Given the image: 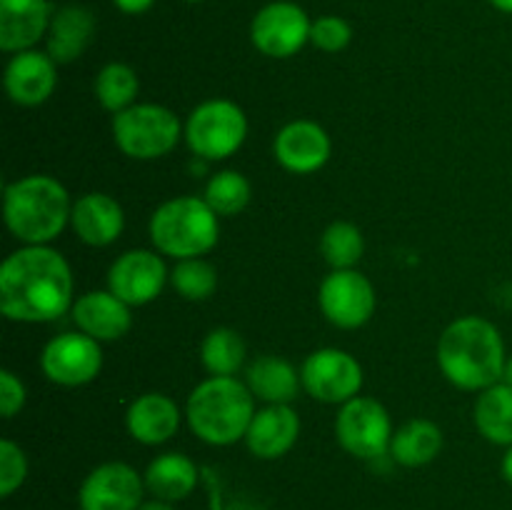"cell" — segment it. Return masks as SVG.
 Returning <instances> with one entry per match:
<instances>
[{
	"label": "cell",
	"mask_w": 512,
	"mask_h": 510,
	"mask_svg": "<svg viewBox=\"0 0 512 510\" xmlns=\"http://www.w3.org/2000/svg\"><path fill=\"white\" fill-rule=\"evenodd\" d=\"M313 20L300 5L275 0L260 8L250 23V40L268 58H293L310 43Z\"/></svg>",
	"instance_id": "obj_10"
},
{
	"label": "cell",
	"mask_w": 512,
	"mask_h": 510,
	"mask_svg": "<svg viewBox=\"0 0 512 510\" xmlns=\"http://www.w3.org/2000/svg\"><path fill=\"white\" fill-rule=\"evenodd\" d=\"M248 345L233 328H213L200 343V360L210 375H235L245 363Z\"/></svg>",
	"instance_id": "obj_27"
},
{
	"label": "cell",
	"mask_w": 512,
	"mask_h": 510,
	"mask_svg": "<svg viewBox=\"0 0 512 510\" xmlns=\"http://www.w3.org/2000/svg\"><path fill=\"white\" fill-rule=\"evenodd\" d=\"M438 365L460 390L480 393L505 378V340L490 320L463 315L443 330L438 340Z\"/></svg>",
	"instance_id": "obj_2"
},
{
	"label": "cell",
	"mask_w": 512,
	"mask_h": 510,
	"mask_svg": "<svg viewBox=\"0 0 512 510\" xmlns=\"http://www.w3.org/2000/svg\"><path fill=\"white\" fill-rule=\"evenodd\" d=\"M473 420L478 433L493 445H512V385L500 380L480 390Z\"/></svg>",
	"instance_id": "obj_26"
},
{
	"label": "cell",
	"mask_w": 512,
	"mask_h": 510,
	"mask_svg": "<svg viewBox=\"0 0 512 510\" xmlns=\"http://www.w3.org/2000/svg\"><path fill=\"white\" fill-rule=\"evenodd\" d=\"M178 115L158 103H135L113 115V140L120 153L133 160H155L173 153L180 143Z\"/></svg>",
	"instance_id": "obj_6"
},
{
	"label": "cell",
	"mask_w": 512,
	"mask_h": 510,
	"mask_svg": "<svg viewBox=\"0 0 512 510\" xmlns=\"http://www.w3.org/2000/svg\"><path fill=\"white\" fill-rule=\"evenodd\" d=\"M138 510H175V505L168 503V500L153 498V500H145Z\"/></svg>",
	"instance_id": "obj_36"
},
{
	"label": "cell",
	"mask_w": 512,
	"mask_h": 510,
	"mask_svg": "<svg viewBox=\"0 0 512 510\" xmlns=\"http://www.w3.org/2000/svg\"><path fill=\"white\" fill-rule=\"evenodd\" d=\"M170 285L185 300H208L218 290V270L205 258L178 260V265L170 270Z\"/></svg>",
	"instance_id": "obj_31"
},
{
	"label": "cell",
	"mask_w": 512,
	"mask_h": 510,
	"mask_svg": "<svg viewBox=\"0 0 512 510\" xmlns=\"http://www.w3.org/2000/svg\"><path fill=\"white\" fill-rule=\"evenodd\" d=\"M0 310L15 323H53L73 310V270L50 245H23L0 268Z\"/></svg>",
	"instance_id": "obj_1"
},
{
	"label": "cell",
	"mask_w": 512,
	"mask_h": 510,
	"mask_svg": "<svg viewBox=\"0 0 512 510\" xmlns=\"http://www.w3.org/2000/svg\"><path fill=\"white\" fill-rule=\"evenodd\" d=\"M203 198L218 218H233L248 208L253 188H250V180L238 170H220L208 180Z\"/></svg>",
	"instance_id": "obj_29"
},
{
	"label": "cell",
	"mask_w": 512,
	"mask_h": 510,
	"mask_svg": "<svg viewBox=\"0 0 512 510\" xmlns=\"http://www.w3.org/2000/svg\"><path fill=\"white\" fill-rule=\"evenodd\" d=\"M505 383H510L512 385V355L508 358V365H505Z\"/></svg>",
	"instance_id": "obj_39"
},
{
	"label": "cell",
	"mask_w": 512,
	"mask_h": 510,
	"mask_svg": "<svg viewBox=\"0 0 512 510\" xmlns=\"http://www.w3.org/2000/svg\"><path fill=\"white\" fill-rule=\"evenodd\" d=\"M150 240L168 258H203L218 245L220 218L198 195L170 198L150 218Z\"/></svg>",
	"instance_id": "obj_5"
},
{
	"label": "cell",
	"mask_w": 512,
	"mask_h": 510,
	"mask_svg": "<svg viewBox=\"0 0 512 510\" xmlns=\"http://www.w3.org/2000/svg\"><path fill=\"white\" fill-rule=\"evenodd\" d=\"M145 478L128 463L110 460L85 475L78 490L80 510H138L145 503Z\"/></svg>",
	"instance_id": "obj_13"
},
{
	"label": "cell",
	"mask_w": 512,
	"mask_h": 510,
	"mask_svg": "<svg viewBox=\"0 0 512 510\" xmlns=\"http://www.w3.org/2000/svg\"><path fill=\"white\" fill-rule=\"evenodd\" d=\"M333 153V143L323 125L315 120H293L273 140V155L288 173H318Z\"/></svg>",
	"instance_id": "obj_15"
},
{
	"label": "cell",
	"mask_w": 512,
	"mask_h": 510,
	"mask_svg": "<svg viewBox=\"0 0 512 510\" xmlns=\"http://www.w3.org/2000/svg\"><path fill=\"white\" fill-rule=\"evenodd\" d=\"M393 433L390 415L380 400L358 395L340 405V413L335 418V438L340 448L353 458L378 460L390 450Z\"/></svg>",
	"instance_id": "obj_8"
},
{
	"label": "cell",
	"mask_w": 512,
	"mask_h": 510,
	"mask_svg": "<svg viewBox=\"0 0 512 510\" xmlns=\"http://www.w3.org/2000/svg\"><path fill=\"white\" fill-rule=\"evenodd\" d=\"M443 450V430L428 418H413L393 433L390 455L405 468H423Z\"/></svg>",
	"instance_id": "obj_25"
},
{
	"label": "cell",
	"mask_w": 512,
	"mask_h": 510,
	"mask_svg": "<svg viewBox=\"0 0 512 510\" xmlns=\"http://www.w3.org/2000/svg\"><path fill=\"white\" fill-rule=\"evenodd\" d=\"M145 488L153 498L178 503L198 485V465L183 453H163L145 468Z\"/></svg>",
	"instance_id": "obj_24"
},
{
	"label": "cell",
	"mask_w": 512,
	"mask_h": 510,
	"mask_svg": "<svg viewBox=\"0 0 512 510\" xmlns=\"http://www.w3.org/2000/svg\"><path fill=\"white\" fill-rule=\"evenodd\" d=\"M113 5L120 10V13L140 15V13H148V10L155 5V0H113Z\"/></svg>",
	"instance_id": "obj_35"
},
{
	"label": "cell",
	"mask_w": 512,
	"mask_h": 510,
	"mask_svg": "<svg viewBox=\"0 0 512 510\" xmlns=\"http://www.w3.org/2000/svg\"><path fill=\"white\" fill-rule=\"evenodd\" d=\"M490 3H493V8H498L500 13L512 15V0H490Z\"/></svg>",
	"instance_id": "obj_38"
},
{
	"label": "cell",
	"mask_w": 512,
	"mask_h": 510,
	"mask_svg": "<svg viewBox=\"0 0 512 510\" xmlns=\"http://www.w3.org/2000/svg\"><path fill=\"white\" fill-rule=\"evenodd\" d=\"M245 383H248L250 393L255 398H260L268 405H290L298 395L300 385V373L293 368V363H288L285 358L278 355H260L258 360H253L245 373Z\"/></svg>",
	"instance_id": "obj_23"
},
{
	"label": "cell",
	"mask_w": 512,
	"mask_h": 510,
	"mask_svg": "<svg viewBox=\"0 0 512 510\" xmlns=\"http://www.w3.org/2000/svg\"><path fill=\"white\" fill-rule=\"evenodd\" d=\"M28 478V458L13 440H0V498H10Z\"/></svg>",
	"instance_id": "obj_32"
},
{
	"label": "cell",
	"mask_w": 512,
	"mask_h": 510,
	"mask_svg": "<svg viewBox=\"0 0 512 510\" xmlns=\"http://www.w3.org/2000/svg\"><path fill=\"white\" fill-rule=\"evenodd\" d=\"M320 253L333 270H350L363 258L365 238L358 225L348 220H335L320 235Z\"/></svg>",
	"instance_id": "obj_30"
},
{
	"label": "cell",
	"mask_w": 512,
	"mask_h": 510,
	"mask_svg": "<svg viewBox=\"0 0 512 510\" xmlns=\"http://www.w3.org/2000/svg\"><path fill=\"white\" fill-rule=\"evenodd\" d=\"M500 470H503V478L512 485V445H508L503 455V463H500Z\"/></svg>",
	"instance_id": "obj_37"
},
{
	"label": "cell",
	"mask_w": 512,
	"mask_h": 510,
	"mask_svg": "<svg viewBox=\"0 0 512 510\" xmlns=\"http://www.w3.org/2000/svg\"><path fill=\"white\" fill-rule=\"evenodd\" d=\"M25 398L28 395H25L23 380L10 370H0V413H3V418L18 415L23 410Z\"/></svg>",
	"instance_id": "obj_34"
},
{
	"label": "cell",
	"mask_w": 512,
	"mask_h": 510,
	"mask_svg": "<svg viewBox=\"0 0 512 510\" xmlns=\"http://www.w3.org/2000/svg\"><path fill=\"white\" fill-rule=\"evenodd\" d=\"M95 35V15L83 5H63L53 13L48 35H45V53L58 65L78 60L88 50Z\"/></svg>",
	"instance_id": "obj_22"
},
{
	"label": "cell",
	"mask_w": 512,
	"mask_h": 510,
	"mask_svg": "<svg viewBox=\"0 0 512 510\" xmlns=\"http://www.w3.org/2000/svg\"><path fill=\"white\" fill-rule=\"evenodd\" d=\"M95 98L108 113L118 115L135 105L138 98L140 80L135 70L125 63H108L98 75H95Z\"/></svg>",
	"instance_id": "obj_28"
},
{
	"label": "cell",
	"mask_w": 512,
	"mask_h": 510,
	"mask_svg": "<svg viewBox=\"0 0 512 510\" xmlns=\"http://www.w3.org/2000/svg\"><path fill=\"white\" fill-rule=\"evenodd\" d=\"M185 3H203V0H185Z\"/></svg>",
	"instance_id": "obj_40"
},
{
	"label": "cell",
	"mask_w": 512,
	"mask_h": 510,
	"mask_svg": "<svg viewBox=\"0 0 512 510\" xmlns=\"http://www.w3.org/2000/svg\"><path fill=\"white\" fill-rule=\"evenodd\" d=\"M253 415L255 395L250 393L248 383H240L235 375H210L195 385L185 403L190 430L203 443L218 448L245 438Z\"/></svg>",
	"instance_id": "obj_4"
},
{
	"label": "cell",
	"mask_w": 512,
	"mask_h": 510,
	"mask_svg": "<svg viewBox=\"0 0 512 510\" xmlns=\"http://www.w3.org/2000/svg\"><path fill=\"white\" fill-rule=\"evenodd\" d=\"M320 310L325 318L343 330L363 328L375 313V288L360 270H333L325 275L318 293Z\"/></svg>",
	"instance_id": "obj_12"
},
{
	"label": "cell",
	"mask_w": 512,
	"mask_h": 510,
	"mask_svg": "<svg viewBox=\"0 0 512 510\" xmlns=\"http://www.w3.org/2000/svg\"><path fill=\"white\" fill-rule=\"evenodd\" d=\"M125 428L143 445H163L178 433L180 408L170 395L143 393L128 405Z\"/></svg>",
	"instance_id": "obj_21"
},
{
	"label": "cell",
	"mask_w": 512,
	"mask_h": 510,
	"mask_svg": "<svg viewBox=\"0 0 512 510\" xmlns=\"http://www.w3.org/2000/svg\"><path fill=\"white\" fill-rule=\"evenodd\" d=\"M73 203L53 175H25L3 195V218L10 235L25 245H48L70 223Z\"/></svg>",
	"instance_id": "obj_3"
},
{
	"label": "cell",
	"mask_w": 512,
	"mask_h": 510,
	"mask_svg": "<svg viewBox=\"0 0 512 510\" xmlns=\"http://www.w3.org/2000/svg\"><path fill=\"white\" fill-rule=\"evenodd\" d=\"M300 380L310 398L320 403L343 405L358 398L363 388V368L340 348H320L305 358Z\"/></svg>",
	"instance_id": "obj_9"
},
{
	"label": "cell",
	"mask_w": 512,
	"mask_h": 510,
	"mask_svg": "<svg viewBox=\"0 0 512 510\" xmlns=\"http://www.w3.org/2000/svg\"><path fill=\"white\" fill-rule=\"evenodd\" d=\"M300 435V415L293 405H265L255 410L245 445L260 460H278L293 450Z\"/></svg>",
	"instance_id": "obj_17"
},
{
	"label": "cell",
	"mask_w": 512,
	"mask_h": 510,
	"mask_svg": "<svg viewBox=\"0 0 512 510\" xmlns=\"http://www.w3.org/2000/svg\"><path fill=\"white\" fill-rule=\"evenodd\" d=\"M53 13L48 0H0V48L13 55L30 50L48 35Z\"/></svg>",
	"instance_id": "obj_19"
},
{
	"label": "cell",
	"mask_w": 512,
	"mask_h": 510,
	"mask_svg": "<svg viewBox=\"0 0 512 510\" xmlns=\"http://www.w3.org/2000/svg\"><path fill=\"white\" fill-rule=\"evenodd\" d=\"M70 225L85 245L105 248V245L115 243L123 233V205L108 193H85L73 203Z\"/></svg>",
	"instance_id": "obj_20"
},
{
	"label": "cell",
	"mask_w": 512,
	"mask_h": 510,
	"mask_svg": "<svg viewBox=\"0 0 512 510\" xmlns=\"http://www.w3.org/2000/svg\"><path fill=\"white\" fill-rule=\"evenodd\" d=\"M353 40V28L340 15H323V18L313 20L310 28V43L323 53H340Z\"/></svg>",
	"instance_id": "obj_33"
},
{
	"label": "cell",
	"mask_w": 512,
	"mask_h": 510,
	"mask_svg": "<svg viewBox=\"0 0 512 510\" xmlns=\"http://www.w3.org/2000/svg\"><path fill=\"white\" fill-rule=\"evenodd\" d=\"M40 368L45 378L65 388H80L93 383L103 370V348L95 338L78 333H63L50 340L40 353Z\"/></svg>",
	"instance_id": "obj_11"
},
{
	"label": "cell",
	"mask_w": 512,
	"mask_h": 510,
	"mask_svg": "<svg viewBox=\"0 0 512 510\" xmlns=\"http://www.w3.org/2000/svg\"><path fill=\"white\" fill-rule=\"evenodd\" d=\"M73 320L85 335L98 343H110L128 335L133 325L130 305L110 290H90L73 303Z\"/></svg>",
	"instance_id": "obj_18"
},
{
	"label": "cell",
	"mask_w": 512,
	"mask_h": 510,
	"mask_svg": "<svg viewBox=\"0 0 512 510\" xmlns=\"http://www.w3.org/2000/svg\"><path fill=\"white\" fill-rule=\"evenodd\" d=\"M5 93L15 105L35 108L53 95L58 85V63L48 53L30 48L15 53L5 65Z\"/></svg>",
	"instance_id": "obj_16"
},
{
	"label": "cell",
	"mask_w": 512,
	"mask_h": 510,
	"mask_svg": "<svg viewBox=\"0 0 512 510\" xmlns=\"http://www.w3.org/2000/svg\"><path fill=\"white\" fill-rule=\"evenodd\" d=\"M248 138V118L233 100L213 98L200 103L185 123V143L200 160H225Z\"/></svg>",
	"instance_id": "obj_7"
},
{
	"label": "cell",
	"mask_w": 512,
	"mask_h": 510,
	"mask_svg": "<svg viewBox=\"0 0 512 510\" xmlns=\"http://www.w3.org/2000/svg\"><path fill=\"white\" fill-rule=\"evenodd\" d=\"M168 280L170 273L160 253L143 248L123 253L108 270V290L125 300L130 308L153 303Z\"/></svg>",
	"instance_id": "obj_14"
}]
</instances>
